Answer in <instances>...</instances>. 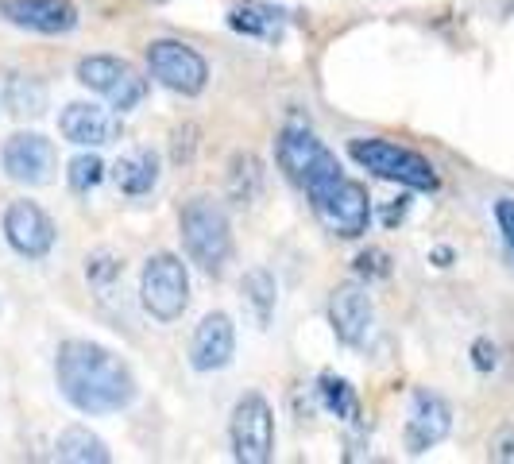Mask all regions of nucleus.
Masks as SVG:
<instances>
[{
  "label": "nucleus",
  "mask_w": 514,
  "mask_h": 464,
  "mask_svg": "<svg viewBox=\"0 0 514 464\" xmlns=\"http://www.w3.org/2000/svg\"><path fill=\"white\" fill-rule=\"evenodd\" d=\"M286 24L283 8H271V4H259V0H244L229 12V28L240 35H252V39H279Z\"/></svg>",
  "instance_id": "18"
},
{
  "label": "nucleus",
  "mask_w": 514,
  "mask_h": 464,
  "mask_svg": "<svg viewBox=\"0 0 514 464\" xmlns=\"http://www.w3.org/2000/svg\"><path fill=\"white\" fill-rule=\"evenodd\" d=\"M140 302L155 321L182 318V310L190 306V271H186V263L171 256V252L151 256L143 263L140 275Z\"/></svg>",
  "instance_id": "5"
},
{
  "label": "nucleus",
  "mask_w": 514,
  "mask_h": 464,
  "mask_svg": "<svg viewBox=\"0 0 514 464\" xmlns=\"http://www.w3.org/2000/svg\"><path fill=\"white\" fill-rule=\"evenodd\" d=\"M275 159H279L286 178L294 186H302V190H314L317 182L341 174L337 155L321 144L310 128H283L279 132V144H275Z\"/></svg>",
  "instance_id": "7"
},
{
  "label": "nucleus",
  "mask_w": 514,
  "mask_h": 464,
  "mask_svg": "<svg viewBox=\"0 0 514 464\" xmlns=\"http://www.w3.org/2000/svg\"><path fill=\"white\" fill-rule=\"evenodd\" d=\"M491 461H503V464H514V430H499V434L491 437V453H487Z\"/></svg>",
  "instance_id": "29"
},
{
  "label": "nucleus",
  "mask_w": 514,
  "mask_h": 464,
  "mask_svg": "<svg viewBox=\"0 0 514 464\" xmlns=\"http://www.w3.org/2000/svg\"><path fill=\"white\" fill-rule=\"evenodd\" d=\"M62 399L82 414H116L136 399V376L113 348L97 341H62L55 356Z\"/></svg>",
  "instance_id": "1"
},
{
  "label": "nucleus",
  "mask_w": 514,
  "mask_h": 464,
  "mask_svg": "<svg viewBox=\"0 0 514 464\" xmlns=\"http://www.w3.org/2000/svg\"><path fill=\"white\" fill-rule=\"evenodd\" d=\"M240 290H244V302L256 310L259 325H267L271 314H275V298H279L275 275H271V271H263V267H256V271H248V275H244Z\"/></svg>",
  "instance_id": "22"
},
{
  "label": "nucleus",
  "mask_w": 514,
  "mask_h": 464,
  "mask_svg": "<svg viewBox=\"0 0 514 464\" xmlns=\"http://www.w3.org/2000/svg\"><path fill=\"white\" fill-rule=\"evenodd\" d=\"M449 430H453V406L433 391H418L410 422H406V453L422 457L433 445H441L449 437Z\"/></svg>",
  "instance_id": "14"
},
{
  "label": "nucleus",
  "mask_w": 514,
  "mask_h": 464,
  "mask_svg": "<svg viewBox=\"0 0 514 464\" xmlns=\"http://www.w3.org/2000/svg\"><path fill=\"white\" fill-rule=\"evenodd\" d=\"M105 178V163L93 155V151H86V155H78L74 163H70V171H66V182H70V190H78V194H86V190H93L97 182Z\"/></svg>",
  "instance_id": "24"
},
{
  "label": "nucleus",
  "mask_w": 514,
  "mask_h": 464,
  "mask_svg": "<svg viewBox=\"0 0 514 464\" xmlns=\"http://www.w3.org/2000/svg\"><path fill=\"white\" fill-rule=\"evenodd\" d=\"M78 82L93 93H101L113 109L128 113L136 109L143 97H147V78H140V70L124 58L113 55H89L78 62Z\"/></svg>",
  "instance_id": "8"
},
{
  "label": "nucleus",
  "mask_w": 514,
  "mask_h": 464,
  "mask_svg": "<svg viewBox=\"0 0 514 464\" xmlns=\"http://www.w3.org/2000/svg\"><path fill=\"white\" fill-rule=\"evenodd\" d=\"M236 352V325L229 314H205L190 341V368L194 372H221Z\"/></svg>",
  "instance_id": "15"
},
{
  "label": "nucleus",
  "mask_w": 514,
  "mask_h": 464,
  "mask_svg": "<svg viewBox=\"0 0 514 464\" xmlns=\"http://www.w3.org/2000/svg\"><path fill=\"white\" fill-rule=\"evenodd\" d=\"M113 182H116V190L128 194V198L151 194L155 182H159V155H155L151 147H136V151L120 155L113 167Z\"/></svg>",
  "instance_id": "17"
},
{
  "label": "nucleus",
  "mask_w": 514,
  "mask_h": 464,
  "mask_svg": "<svg viewBox=\"0 0 514 464\" xmlns=\"http://www.w3.org/2000/svg\"><path fill=\"white\" fill-rule=\"evenodd\" d=\"M55 457L58 461H74V464H109L113 461L109 445H105L97 434H89L86 426H70V430H62L58 441H55Z\"/></svg>",
  "instance_id": "20"
},
{
  "label": "nucleus",
  "mask_w": 514,
  "mask_h": 464,
  "mask_svg": "<svg viewBox=\"0 0 514 464\" xmlns=\"http://www.w3.org/2000/svg\"><path fill=\"white\" fill-rule=\"evenodd\" d=\"M472 364H476V372H495V364H499V348H495V341H487V337L472 341Z\"/></svg>",
  "instance_id": "27"
},
{
  "label": "nucleus",
  "mask_w": 514,
  "mask_h": 464,
  "mask_svg": "<svg viewBox=\"0 0 514 464\" xmlns=\"http://www.w3.org/2000/svg\"><path fill=\"white\" fill-rule=\"evenodd\" d=\"M0 167L20 186H47L55 178L58 151L47 136L39 132H16L0 147Z\"/></svg>",
  "instance_id": "10"
},
{
  "label": "nucleus",
  "mask_w": 514,
  "mask_h": 464,
  "mask_svg": "<svg viewBox=\"0 0 514 464\" xmlns=\"http://www.w3.org/2000/svg\"><path fill=\"white\" fill-rule=\"evenodd\" d=\"M0 16L35 35H66L78 28V8L70 0H0Z\"/></svg>",
  "instance_id": "13"
},
{
  "label": "nucleus",
  "mask_w": 514,
  "mask_h": 464,
  "mask_svg": "<svg viewBox=\"0 0 514 464\" xmlns=\"http://www.w3.org/2000/svg\"><path fill=\"white\" fill-rule=\"evenodd\" d=\"M375 321V306L368 298V290L360 283H341L329 294V325L337 333V341L348 348H360L368 341Z\"/></svg>",
  "instance_id": "12"
},
{
  "label": "nucleus",
  "mask_w": 514,
  "mask_h": 464,
  "mask_svg": "<svg viewBox=\"0 0 514 464\" xmlns=\"http://www.w3.org/2000/svg\"><path fill=\"white\" fill-rule=\"evenodd\" d=\"M495 225H499L503 240L511 244V252H514V198H499V202H495Z\"/></svg>",
  "instance_id": "28"
},
{
  "label": "nucleus",
  "mask_w": 514,
  "mask_h": 464,
  "mask_svg": "<svg viewBox=\"0 0 514 464\" xmlns=\"http://www.w3.org/2000/svg\"><path fill=\"white\" fill-rule=\"evenodd\" d=\"M348 155L364 167V171H372L375 178H383V182H399L406 190H422V194H433L437 186H441V178L433 171V163H429L426 155H418V151H410V147L395 144V140H379V136H360V140H352L348 144Z\"/></svg>",
  "instance_id": "3"
},
{
  "label": "nucleus",
  "mask_w": 514,
  "mask_h": 464,
  "mask_svg": "<svg viewBox=\"0 0 514 464\" xmlns=\"http://www.w3.org/2000/svg\"><path fill=\"white\" fill-rule=\"evenodd\" d=\"M402 217H406V198H399L395 205H387V209H383V225H387V229L402 225Z\"/></svg>",
  "instance_id": "30"
},
{
  "label": "nucleus",
  "mask_w": 514,
  "mask_h": 464,
  "mask_svg": "<svg viewBox=\"0 0 514 464\" xmlns=\"http://www.w3.org/2000/svg\"><path fill=\"white\" fill-rule=\"evenodd\" d=\"M58 132L66 144H78V147H105L113 144L120 136V120L97 105H86V101H74L66 105V113L58 116Z\"/></svg>",
  "instance_id": "16"
},
{
  "label": "nucleus",
  "mask_w": 514,
  "mask_h": 464,
  "mask_svg": "<svg viewBox=\"0 0 514 464\" xmlns=\"http://www.w3.org/2000/svg\"><path fill=\"white\" fill-rule=\"evenodd\" d=\"M317 395H321L325 410H329V414H337L341 422H360V399H356V387H352L344 376L325 372V376L317 379Z\"/></svg>",
  "instance_id": "21"
},
{
  "label": "nucleus",
  "mask_w": 514,
  "mask_h": 464,
  "mask_svg": "<svg viewBox=\"0 0 514 464\" xmlns=\"http://www.w3.org/2000/svg\"><path fill=\"white\" fill-rule=\"evenodd\" d=\"M310 194V205H314L317 221L333 236L341 240H356L368 232V221H372V198L360 182H352L348 174H333L325 182H317Z\"/></svg>",
  "instance_id": "4"
},
{
  "label": "nucleus",
  "mask_w": 514,
  "mask_h": 464,
  "mask_svg": "<svg viewBox=\"0 0 514 464\" xmlns=\"http://www.w3.org/2000/svg\"><path fill=\"white\" fill-rule=\"evenodd\" d=\"M232 457L240 464H267L275 457V414L263 395L248 391L232 406Z\"/></svg>",
  "instance_id": "6"
},
{
  "label": "nucleus",
  "mask_w": 514,
  "mask_h": 464,
  "mask_svg": "<svg viewBox=\"0 0 514 464\" xmlns=\"http://www.w3.org/2000/svg\"><path fill=\"white\" fill-rule=\"evenodd\" d=\"M4 240L12 244V252L43 260L55 248V221L35 202H12L4 209Z\"/></svg>",
  "instance_id": "11"
},
{
  "label": "nucleus",
  "mask_w": 514,
  "mask_h": 464,
  "mask_svg": "<svg viewBox=\"0 0 514 464\" xmlns=\"http://www.w3.org/2000/svg\"><path fill=\"white\" fill-rule=\"evenodd\" d=\"M0 101L12 116L35 120V116L47 113V86L39 78H31V74H8V82L0 89Z\"/></svg>",
  "instance_id": "19"
},
{
  "label": "nucleus",
  "mask_w": 514,
  "mask_h": 464,
  "mask_svg": "<svg viewBox=\"0 0 514 464\" xmlns=\"http://www.w3.org/2000/svg\"><path fill=\"white\" fill-rule=\"evenodd\" d=\"M147 70H151V78L159 86H167L171 93H182V97H198L205 82H209L205 58L194 47L178 43V39H155L147 47Z\"/></svg>",
  "instance_id": "9"
},
{
  "label": "nucleus",
  "mask_w": 514,
  "mask_h": 464,
  "mask_svg": "<svg viewBox=\"0 0 514 464\" xmlns=\"http://www.w3.org/2000/svg\"><path fill=\"white\" fill-rule=\"evenodd\" d=\"M120 271H124V263L116 260L109 248H101V252H93L86 260V279L89 283H97V287H109L120 279Z\"/></svg>",
  "instance_id": "25"
},
{
  "label": "nucleus",
  "mask_w": 514,
  "mask_h": 464,
  "mask_svg": "<svg viewBox=\"0 0 514 464\" xmlns=\"http://www.w3.org/2000/svg\"><path fill=\"white\" fill-rule=\"evenodd\" d=\"M449 260H453L449 248H437V252H433V263H437V267H449Z\"/></svg>",
  "instance_id": "31"
},
{
  "label": "nucleus",
  "mask_w": 514,
  "mask_h": 464,
  "mask_svg": "<svg viewBox=\"0 0 514 464\" xmlns=\"http://www.w3.org/2000/svg\"><path fill=\"white\" fill-rule=\"evenodd\" d=\"M263 190V167H259L256 155H236L232 159V171H229V194L232 202L248 205L259 198Z\"/></svg>",
  "instance_id": "23"
},
{
  "label": "nucleus",
  "mask_w": 514,
  "mask_h": 464,
  "mask_svg": "<svg viewBox=\"0 0 514 464\" xmlns=\"http://www.w3.org/2000/svg\"><path fill=\"white\" fill-rule=\"evenodd\" d=\"M178 229H182V244L190 252V260L198 263L205 275H225V267L232 260V225L229 213L213 198H194L186 202L182 217H178Z\"/></svg>",
  "instance_id": "2"
},
{
  "label": "nucleus",
  "mask_w": 514,
  "mask_h": 464,
  "mask_svg": "<svg viewBox=\"0 0 514 464\" xmlns=\"http://www.w3.org/2000/svg\"><path fill=\"white\" fill-rule=\"evenodd\" d=\"M356 275L360 279H387L391 275V256L387 252H379V248H368V252H360L356 256Z\"/></svg>",
  "instance_id": "26"
}]
</instances>
